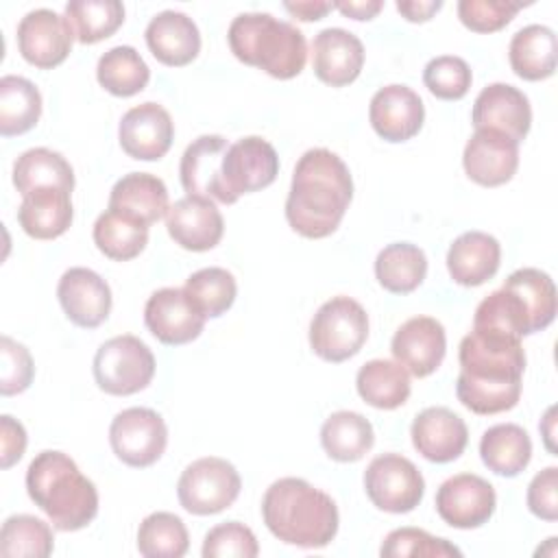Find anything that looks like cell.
Listing matches in <instances>:
<instances>
[{
    "instance_id": "6da1fadb",
    "label": "cell",
    "mask_w": 558,
    "mask_h": 558,
    "mask_svg": "<svg viewBox=\"0 0 558 558\" xmlns=\"http://www.w3.org/2000/svg\"><path fill=\"white\" fill-rule=\"evenodd\" d=\"M458 401L475 414L512 410L521 399L525 351L521 338L471 329L458 351Z\"/></svg>"
},
{
    "instance_id": "7a4b0ae2",
    "label": "cell",
    "mask_w": 558,
    "mask_h": 558,
    "mask_svg": "<svg viewBox=\"0 0 558 558\" xmlns=\"http://www.w3.org/2000/svg\"><path fill=\"white\" fill-rule=\"evenodd\" d=\"M353 198V179L347 163L327 148L305 150L292 172L286 198V220L303 238L331 235Z\"/></svg>"
},
{
    "instance_id": "3957f363",
    "label": "cell",
    "mask_w": 558,
    "mask_h": 558,
    "mask_svg": "<svg viewBox=\"0 0 558 558\" xmlns=\"http://www.w3.org/2000/svg\"><path fill=\"white\" fill-rule=\"evenodd\" d=\"M262 519L275 538L305 549L327 547L340 523L336 501L301 477H281L266 488Z\"/></svg>"
},
{
    "instance_id": "277c9868",
    "label": "cell",
    "mask_w": 558,
    "mask_h": 558,
    "mask_svg": "<svg viewBox=\"0 0 558 558\" xmlns=\"http://www.w3.org/2000/svg\"><path fill=\"white\" fill-rule=\"evenodd\" d=\"M26 490L35 506L46 512L52 527L61 532L83 530L98 514L94 482L63 451L46 449L33 458L26 469Z\"/></svg>"
},
{
    "instance_id": "5b68a950",
    "label": "cell",
    "mask_w": 558,
    "mask_h": 558,
    "mask_svg": "<svg viewBox=\"0 0 558 558\" xmlns=\"http://www.w3.org/2000/svg\"><path fill=\"white\" fill-rule=\"evenodd\" d=\"M233 57L259 68L272 78L288 81L303 72L307 61L305 35L290 22L270 13H240L227 31Z\"/></svg>"
},
{
    "instance_id": "8992f818",
    "label": "cell",
    "mask_w": 558,
    "mask_h": 558,
    "mask_svg": "<svg viewBox=\"0 0 558 558\" xmlns=\"http://www.w3.org/2000/svg\"><path fill=\"white\" fill-rule=\"evenodd\" d=\"M368 338V314L351 296L325 301L310 323L312 351L331 364L344 362L360 353Z\"/></svg>"
},
{
    "instance_id": "52a82bcc",
    "label": "cell",
    "mask_w": 558,
    "mask_h": 558,
    "mask_svg": "<svg viewBox=\"0 0 558 558\" xmlns=\"http://www.w3.org/2000/svg\"><path fill=\"white\" fill-rule=\"evenodd\" d=\"M94 379L113 397H129L144 390L155 377V355L137 336L122 333L105 340L94 355Z\"/></svg>"
},
{
    "instance_id": "ba28073f",
    "label": "cell",
    "mask_w": 558,
    "mask_h": 558,
    "mask_svg": "<svg viewBox=\"0 0 558 558\" xmlns=\"http://www.w3.org/2000/svg\"><path fill=\"white\" fill-rule=\"evenodd\" d=\"M242 488L238 469L216 456L198 458L187 464L177 482V497L190 514H218L233 506Z\"/></svg>"
},
{
    "instance_id": "9c48e42d",
    "label": "cell",
    "mask_w": 558,
    "mask_h": 558,
    "mask_svg": "<svg viewBox=\"0 0 558 558\" xmlns=\"http://www.w3.org/2000/svg\"><path fill=\"white\" fill-rule=\"evenodd\" d=\"M364 490L375 508L405 514L421 504L425 480L416 464L405 456L381 453L373 458L364 471Z\"/></svg>"
},
{
    "instance_id": "30bf717a",
    "label": "cell",
    "mask_w": 558,
    "mask_h": 558,
    "mask_svg": "<svg viewBox=\"0 0 558 558\" xmlns=\"http://www.w3.org/2000/svg\"><path fill=\"white\" fill-rule=\"evenodd\" d=\"M109 442L118 460L135 469H146L163 456L168 427L161 414L150 408H126L113 416Z\"/></svg>"
},
{
    "instance_id": "8fae6325",
    "label": "cell",
    "mask_w": 558,
    "mask_h": 558,
    "mask_svg": "<svg viewBox=\"0 0 558 558\" xmlns=\"http://www.w3.org/2000/svg\"><path fill=\"white\" fill-rule=\"evenodd\" d=\"M222 185L235 203L242 194L268 187L279 174V155L270 142L259 135L240 137L229 144L222 166Z\"/></svg>"
},
{
    "instance_id": "7c38bea8",
    "label": "cell",
    "mask_w": 558,
    "mask_h": 558,
    "mask_svg": "<svg viewBox=\"0 0 558 558\" xmlns=\"http://www.w3.org/2000/svg\"><path fill=\"white\" fill-rule=\"evenodd\" d=\"M497 506L495 488L488 480L475 473H458L440 484L436 490L438 517L458 530H473L484 525Z\"/></svg>"
},
{
    "instance_id": "4fadbf2b",
    "label": "cell",
    "mask_w": 558,
    "mask_h": 558,
    "mask_svg": "<svg viewBox=\"0 0 558 558\" xmlns=\"http://www.w3.org/2000/svg\"><path fill=\"white\" fill-rule=\"evenodd\" d=\"M70 22L52 9H33L17 24V48L24 61L39 70L61 65L74 44Z\"/></svg>"
},
{
    "instance_id": "5bb4252c",
    "label": "cell",
    "mask_w": 558,
    "mask_h": 558,
    "mask_svg": "<svg viewBox=\"0 0 558 558\" xmlns=\"http://www.w3.org/2000/svg\"><path fill=\"white\" fill-rule=\"evenodd\" d=\"M205 320L207 318L194 307L183 288L155 290L144 305V323L148 331L170 347L196 340Z\"/></svg>"
},
{
    "instance_id": "9a60e30c",
    "label": "cell",
    "mask_w": 558,
    "mask_h": 558,
    "mask_svg": "<svg viewBox=\"0 0 558 558\" xmlns=\"http://www.w3.org/2000/svg\"><path fill=\"white\" fill-rule=\"evenodd\" d=\"M462 166L477 185H504L519 168V142L493 129H475L464 146Z\"/></svg>"
},
{
    "instance_id": "2e32d148",
    "label": "cell",
    "mask_w": 558,
    "mask_h": 558,
    "mask_svg": "<svg viewBox=\"0 0 558 558\" xmlns=\"http://www.w3.org/2000/svg\"><path fill=\"white\" fill-rule=\"evenodd\" d=\"M118 140L129 157L137 161H157L172 146L174 122L161 105L142 102L122 116Z\"/></svg>"
},
{
    "instance_id": "e0dca14e",
    "label": "cell",
    "mask_w": 558,
    "mask_h": 558,
    "mask_svg": "<svg viewBox=\"0 0 558 558\" xmlns=\"http://www.w3.org/2000/svg\"><path fill=\"white\" fill-rule=\"evenodd\" d=\"M390 351L395 362H399L410 375L427 377L445 360V327L432 316H412L395 331Z\"/></svg>"
},
{
    "instance_id": "ac0fdd59",
    "label": "cell",
    "mask_w": 558,
    "mask_h": 558,
    "mask_svg": "<svg viewBox=\"0 0 558 558\" xmlns=\"http://www.w3.org/2000/svg\"><path fill=\"white\" fill-rule=\"evenodd\" d=\"M471 122L475 129H493L512 137L514 142H521L530 133L532 107L519 87L508 83H490L477 94Z\"/></svg>"
},
{
    "instance_id": "d6986e66",
    "label": "cell",
    "mask_w": 558,
    "mask_h": 558,
    "mask_svg": "<svg viewBox=\"0 0 558 558\" xmlns=\"http://www.w3.org/2000/svg\"><path fill=\"white\" fill-rule=\"evenodd\" d=\"M368 120L373 131L386 142L412 140L425 120V107L421 96L408 85H386L371 98Z\"/></svg>"
},
{
    "instance_id": "ffe728a7",
    "label": "cell",
    "mask_w": 558,
    "mask_h": 558,
    "mask_svg": "<svg viewBox=\"0 0 558 558\" xmlns=\"http://www.w3.org/2000/svg\"><path fill=\"white\" fill-rule=\"evenodd\" d=\"M57 296L65 316L83 329L102 325L111 312V288L92 268H68L59 279Z\"/></svg>"
},
{
    "instance_id": "44dd1931",
    "label": "cell",
    "mask_w": 558,
    "mask_h": 558,
    "mask_svg": "<svg viewBox=\"0 0 558 558\" xmlns=\"http://www.w3.org/2000/svg\"><path fill=\"white\" fill-rule=\"evenodd\" d=\"M414 449L429 462L447 464L462 456L469 442L466 423L445 405L421 410L410 427Z\"/></svg>"
},
{
    "instance_id": "7402d4cb",
    "label": "cell",
    "mask_w": 558,
    "mask_h": 558,
    "mask_svg": "<svg viewBox=\"0 0 558 558\" xmlns=\"http://www.w3.org/2000/svg\"><path fill=\"white\" fill-rule=\"evenodd\" d=\"M166 229L181 248L203 253L218 246L225 233V220L214 201L183 196L170 205L166 214Z\"/></svg>"
},
{
    "instance_id": "603a6c76",
    "label": "cell",
    "mask_w": 558,
    "mask_h": 558,
    "mask_svg": "<svg viewBox=\"0 0 558 558\" xmlns=\"http://www.w3.org/2000/svg\"><path fill=\"white\" fill-rule=\"evenodd\" d=\"M227 148L229 144L222 135H201L185 148L179 163V177L187 196H201L225 205H233L231 196L222 185L220 174Z\"/></svg>"
},
{
    "instance_id": "cb8c5ba5",
    "label": "cell",
    "mask_w": 558,
    "mask_h": 558,
    "mask_svg": "<svg viewBox=\"0 0 558 558\" xmlns=\"http://www.w3.org/2000/svg\"><path fill=\"white\" fill-rule=\"evenodd\" d=\"M364 65V44L351 31L323 28L312 41V68L318 81L331 87L353 83Z\"/></svg>"
},
{
    "instance_id": "d4e9b609",
    "label": "cell",
    "mask_w": 558,
    "mask_h": 558,
    "mask_svg": "<svg viewBox=\"0 0 558 558\" xmlns=\"http://www.w3.org/2000/svg\"><path fill=\"white\" fill-rule=\"evenodd\" d=\"M146 46L153 57L170 68L192 63L201 52V33L196 22L181 11H161L146 26Z\"/></svg>"
},
{
    "instance_id": "484cf974",
    "label": "cell",
    "mask_w": 558,
    "mask_h": 558,
    "mask_svg": "<svg viewBox=\"0 0 558 558\" xmlns=\"http://www.w3.org/2000/svg\"><path fill=\"white\" fill-rule=\"evenodd\" d=\"M499 264L501 244L495 235L484 231H466L458 235L447 251L449 277L464 288H475L493 279Z\"/></svg>"
},
{
    "instance_id": "4316f807",
    "label": "cell",
    "mask_w": 558,
    "mask_h": 558,
    "mask_svg": "<svg viewBox=\"0 0 558 558\" xmlns=\"http://www.w3.org/2000/svg\"><path fill=\"white\" fill-rule=\"evenodd\" d=\"M107 209L120 211L150 227L170 209L168 187L150 172H129L113 183Z\"/></svg>"
},
{
    "instance_id": "83f0119b",
    "label": "cell",
    "mask_w": 558,
    "mask_h": 558,
    "mask_svg": "<svg viewBox=\"0 0 558 558\" xmlns=\"http://www.w3.org/2000/svg\"><path fill=\"white\" fill-rule=\"evenodd\" d=\"M72 192L61 187H39L22 196L17 222L35 240H54L63 235L74 218Z\"/></svg>"
},
{
    "instance_id": "f1b7e54d",
    "label": "cell",
    "mask_w": 558,
    "mask_h": 558,
    "mask_svg": "<svg viewBox=\"0 0 558 558\" xmlns=\"http://www.w3.org/2000/svg\"><path fill=\"white\" fill-rule=\"evenodd\" d=\"M508 59L512 72L523 81L549 78L558 59L556 33L543 24L523 26L510 39Z\"/></svg>"
},
{
    "instance_id": "f546056e",
    "label": "cell",
    "mask_w": 558,
    "mask_h": 558,
    "mask_svg": "<svg viewBox=\"0 0 558 558\" xmlns=\"http://www.w3.org/2000/svg\"><path fill=\"white\" fill-rule=\"evenodd\" d=\"M480 458L488 471L501 477H517L532 460V440L521 425L499 423L482 434Z\"/></svg>"
},
{
    "instance_id": "4dcf8cb0",
    "label": "cell",
    "mask_w": 558,
    "mask_h": 558,
    "mask_svg": "<svg viewBox=\"0 0 558 558\" xmlns=\"http://www.w3.org/2000/svg\"><path fill=\"white\" fill-rule=\"evenodd\" d=\"M375 442L373 425L366 416L353 410H338L329 414L320 427V445L336 462L362 460Z\"/></svg>"
},
{
    "instance_id": "1f68e13d",
    "label": "cell",
    "mask_w": 558,
    "mask_h": 558,
    "mask_svg": "<svg viewBox=\"0 0 558 558\" xmlns=\"http://www.w3.org/2000/svg\"><path fill=\"white\" fill-rule=\"evenodd\" d=\"M13 185L26 196L39 187H61L74 190V170L70 161L50 148L37 146L24 150L13 163Z\"/></svg>"
},
{
    "instance_id": "d6a6232c",
    "label": "cell",
    "mask_w": 558,
    "mask_h": 558,
    "mask_svg": "<svg viewBox=\"0 0 558 558\" xmlns=\"http://www.w3.org/2000/svg\"><path fill=\"white\" fill-rule=\"evenodd\" d=\"M357 395L377 410H397L410 397V373L392 360H371L355 377Z\"/></svg>"
},
{
    "instance_id": "836d02e7",
    "label": "cell",
    "mask_w": 558,
    "mask_h": 558,
    "mask_svg": "<svg viewBox=\"0 0 558 558\" xmlns=\"http://www.w3.org/2000/svg\"><path fill=\"white\" fill-rule=\"evenodd\" d=\"M427 275V257L412 242H392L375 257V277L392 294L414 292Z\"/></svg>"
},
{
    "instance_id": "e575fe53",
    "label": "cell",
    "mask_w": 558,
    "mask_h": 558,
    "mask_svg": "<svg viewBox=\"0 0 558 558\" xmlns=\"http://www.w3.org/2000/svg\"><path fill=\"white\" fill-rule=\"evenodd\" d=\"M523 303L530 333L547 329L556 318V286L554 279L538 268H519L514 270L504 286Z\"/></svg>"
},
{
    "instance_id": "d590c367",
    "label": "cell",
    "mask_w": 558,
    "mask_h": 558,
    "mask_svg": "<svg viewBox=\"0 0 558 558\" xmlns=\"http://www.w3.org/2000/svg\"><path fill=\"white\" fill-rule=\"evenodd\" d=\"M96 248L113 259V262H129L137 257L148 244V225L129 218L120 211H102L92 231Z\"/></svg>"
},
{
    "instance_id": "8d00e7d4",
    "label": "cell",
    "mask_w": 558,
    "mask_h": 558,
    "mask_svg": "<svg viewBox=\"0 0 558 558\" xmlns=\"http://www.w3.org/2000/svg\"><path fill=\"white\" fill-rule=\"evenodd\" d=\"M41 116V94L24 76L7 74L0 78V135H22L31 131Z\"/></svg>"
},
{
    "instance_id": "74e56055",
    "label": "cell",
    "mask_w": 558,
    "mask_h": 558,
    "mask_svg": "<svg viewBox=\"0 0 558 558\" xmlns=\"http://www.w3.org/2000/svg\"><path fill=\"white\" fill-rule=\"evenodd\" d=\"M96 78L109 94L129 98L148 85L150 70L133 46H113L98 59Z\"/></svg>"
},
{
    "instance_id": "f35d334b",
    "label": "cell",
    "mask_w": 558,
    "mask_h": 558,
    "mask_svg": "<svg viewBox=\"0 0 558 558\" xmlns=\"http://www.w3.org/2000/svg\"><path fill=\"white\" fill-rule=\"evenodd\" d=\"M65 20L76 41L98 44L111 37L124 22V4L120 0H70Z\"/></svg>"
},
{
    "instance_id": "ab89813d",
    "label": "cell",
    "mask_w": 558,
    "mask_h": 558,
    "mask_svg": "<svg viewBox=\"0 0 558 558\" xmlns=\"http://www.w3.org/2000/svg\"><path fill=\"white\" fill-rule=\"evenodd\" d=\"M54 549L52 527L33 514H13L0 530V556L46 558Z\"/></svg>"
},
{
    "instance_id": "60d3db41",
    "label": "cell",
    "mask_w": 558,
    "mask_h": 558,
    "mask_svg": "<svg viewBox=\"0 0 558 558\" xmlns=\"http://www.w3.org/2000/svg\"><path fill=\"white\" fill-rule=\"evenodd\" d=\"M187 547V527L172 512H153L137 527V551L144 558H181Z\"/></svg>"
},
{
    "instance_id": "b9f144b4",
    "label": "cell",
    "mask_w": 558,
    "mask_h": 558,
    "mask_svg": "<svg viewBox=\"0 0 558 558\" xmlns=\"http://www.w3.org/2000/svg\"><path fill=\"white\" fill-rule=\"evenodd\" d=\"M183 290L205 318H218L233 305L238 283L227 268L209 266L192 272L185 279Z\"/></svg>"
},
{
    "instance_id": "7bdbcfd3",
    "label": "cell",
    "mask_w": 558,
    "mask_h": 558,
    "mask_svg": "<svg viewBox=\"0 0 558 558\" xmlns=\"http://www.w3.org/2000/svg\"><path fill=\"white\" fill-rule=\"evenodd\" d=\"M473 329L506 333L512 338L530 336V323L523 303L506 288L490 292L475 310Z\"/></svg>"
},
{
    "instance_id": "ee69618b",
    "label": "cell",
    "mask_w": 558,
    "mask_h": 558,
    "mask_svg": "<svg viewBox=\"0 0 558 558\" xmlns=\"http://www.w3.org/2000/svg\"><path fill=\"white\" fill-rule=\"evenodd\" d=\"M379 554L384 558H449L462 556V551L447 538L432 536L421 527H397L384 538Z\"/></svg>"
},
{
    "instance_id": "f6af8a7d",
    "label": "cell",
    "mask_w": 558,
    "mask_h": 558,
    "mask_svg": "<svg viewBox=\"0 0 558 558\" xmlns=\"http://www.w3.org/2000/svg\"><path fill=\"white\" fill-rule=\"evenodd\" d=\"M423 83L440 100H460L466 96L473 74L462 57L440 54L425 65Z\"/></svg>"
},
{
    "instance_id": "bcb514c9",
    "label": "cell",
    "mask_w": 558,
    "mask_h": 558,
    "mask_svg": "<svg viewBox=\"0 0 558 558\" xmlns=\"http://www.w3.org/2000/svg\"><path fill=\"white\" fill-rule=\"evenodd\" d=\"M201 554L203 558H255L259 545L251 527L240 521H227L205 534Z\"/></svg>"
},
{
    "instance_id": "7dc6e473",
    "label": "cell",
    "mask_w": 558,
    "mask_h": 558,
    "mask_svg": "<svg viewBox=\"0 0 558 558\" xmlns=\"http://www.w3.org/2000/svg\"><path fill=\"white\" fill-rule=\"evenodd\" d=\"M523 9L521 2L506 0H460L458 17L473 33L501 31Z\"/></svg>"
},
{
    "instance_id": "c3c4849f",
    "label": "cell",
    "mask_w": 558,
    "mask_h": 558,
    "mask_svg": "<svg viewBox=\"0 0 558 558\" xmlns=\"http://www.w3.org/2000/svg\"><path fill=\"white\" fill-rule=\"evenodd\" d=\"M0 357H2L0 392L4 397L24 392L35 377V364H33L28 349L9 336H2L0 338Z\"/></svg>"
},
{
    "instance_id": "681fc988",
    "label": "cell",
    "mask_w": 558,
    "mask_h": 558,
    "mask_svg": "<svg viewBox=\"0 0 558 558\" xmlns=\"http://www.w3.org/2000/svg\"><path fill=\"white\" fill-rule=\"evenodd\" d=\"M527 508L543 521L558 519V469L547 466L536 473L527 486Z\"/></svg>"
},
{
    "instance_id": "f907efd6",
    "label": "cell",
    "mask_w": 558,
    "mask_h": 558,
    "mask_svg": "<svg viewBox=\"0 0 558 558\" xmlns=\"http://www.w3.org/2000/svg\"><path fill=\"white\" fill-rule=\"evenodd\" d=\"M26 429L20 421H15L9 414L0 416V458H2V469L13 466L26 449Z\"/></svg>"
},
{
    "instance_id": "816d5d0a",
    "label": "cell",
    "mask_w": 558,
    "mask_h": 558,
    "mask_svg": "<svg viewBox=\"0 0 558 558\" xmlns=\"http://www.w3.org/2000/svg\"><path fill=\"white\" fill-rule=\"evenodd\" d=\"M442 9L440 0H399L397 11L408 20V22H427Z\"/></svg>"
},
{
    "instance_id": "f5cc1de1",
    "label": "cell",
    "mask_w": 558,
    "mask_h": 558,
    "mask_svg": "<svg viewBox=\"0 0 558 558\" xmlns=\"http://www.w3.org/2000/svg\"><path fill=\"white\" fill-rule=\"evenodd\" d=\"M283 9L301 22H316V20H323L333 9V2H320V0L283 2Z\"/></svg>"
},
{
    "instance_id": "db71d44e",
    "label": "cell",
    "mask_w": 558,
    "mask_h": 558,
    "mask_svg": "<svg viewBox=\"0 0 558 558\" xmlns=\"http://www.w3.org/2000/svg\"><path fill=\"white\" fill-rule=\"evenodd\" d=\"M333 9H338L342 15L351 20H373L381 9V0H362V2H333Z\"/></svg>"
},
{
    "instance_id": "11a10c76",
    "label": "cell",
    "mask_w": 558,
    "mask_h": 558,
    "mask_svg": "<svg viewBox=\"0 0 558 558\" xmlns=\"http://www.w3.org/2000/svg\"><path fill=\"white\" fill-rule=\"evenodd\" d=\"M554 414H556V408H549L543 423L538 425V429L543 432V438H545V447L549 449L551 456H556V447H554V440H551L554 438Z\"/></svg>"
}]
</instances>
